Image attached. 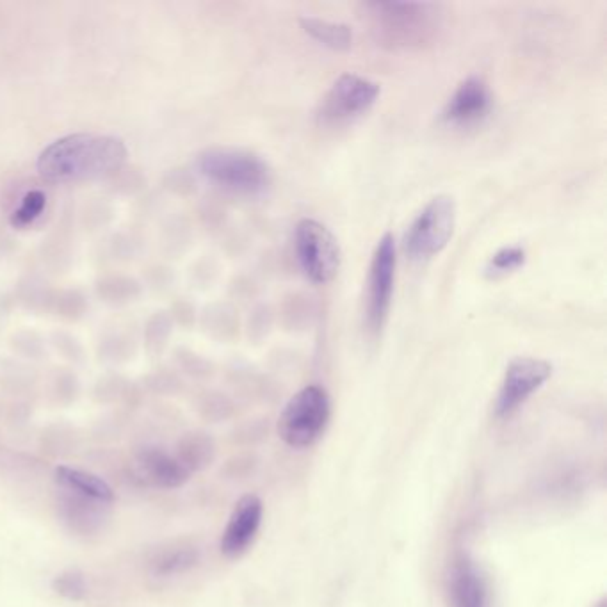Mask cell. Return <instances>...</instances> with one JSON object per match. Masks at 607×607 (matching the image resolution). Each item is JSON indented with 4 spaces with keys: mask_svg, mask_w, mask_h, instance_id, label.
<instances>
[{
    "mask_svg": "<svg viewBox=\"0 0 607 607\" xmlns=\"http://www.w3.org/2000/svg\"><path fill=\"white\" fill-rule=\"evenodd\" d=\"M453 600L456 607H486V586L472 565L454 572Z\"/></svg>",
    "mask_w": 607,
    "mask_h": 607,
    "instance_id": "19",
    "label": "cell"
},
{
    "mask_svg": "<svg viewBox=\"0 0 607 607\" xmlns=\"http://www.w3.org/2000/svg\"><path fill=\"white\" fill-rule=\"evenodd\" d=\"M173 321L168 312H155L145 324V348L150 357H159L170 342Z\"/></svg>",
    "mask_w": 607,
    "mask_h": 607,
    "instance_id": "21",
    "label": "cell"
},
{
    "mask_svg": "<svg viewBox=\"0 0 607 607\" xmlns=\"http://www.w3.org/2000/svg\"><path fill=\"white\" fill-rule=\"evenodd\" d=\"M362 9L374 40L390 50L424 49L442 27L440 6L431 2H365Z\"/></svg>",
    "mask_w": 607,
    "mask_h": 607,
    "instance_id": "2",
    "label": "cell"
},
{
    "mask_svg": "<svg viewBox=\"0 0 607 607\" xmlns=\"http://www.w3.org/2000/svg\"><path fill=\"white\" fill-rule=\"evenodd\" d=\"M456 227V203L447 195L429 200L405 234L406 255L412 260L437 257L453 237Z\"/></svg>",
    "mask_w": 607,
    "mask_h": 607,
    "instance_id": "5",
    "label": "cell"
},
{
    "mask_svg": "<svg viewBox=\"0 0 607 607\" xmlns=\"http://www.w3.org/2000/svg\"><path fill=\"white\" fill-rule=\"evenodd\" d=\"M552 376V365L547 360L518 357L511 360L502 378L501 389L495 401V415L510 417L529 397L542 389Z\"/></svg>",
    "mask_w": 607,
    "mask_h": 607,
    "instance_id": "9",
    "label": "cell"
},
{
    "mask_svg": "<svg viewBox=\"0 0 607 607\" xmlns=\"http://www.w3.org/2000/svg\"><path fill=\"white\" fill-rule=\"evenodd\" d=\"M141 396L143 389L139 385L118 374L100 378L93 387V399L100 405H123L132 408L141 403Z\"/></svg>",
    "mask_w": 607,
    "mask_h": 607,
    "instance_id": "17",
    "label": "cell"
},
{
    "mask_svg": "<svg viewBox=\"0 0 607 607\" xmlns=\"http://www.w3.org/2000/svg\"><path fill=\"white\" fill-rule=\"evenodd\" d=\"M262 515H264V504L257 495H244L235 502L234 510L228 517L227 526L219 543V549L225 558H241L248 552L259 533Z\"/></svg>",
    "mask_w": 607,
    "mask_h": 607,
    "instance_id": "10",
    "label": "cell"
},
{
    "mask_svg": "<svg viewBox=\"0 0 607 607\" xmlns=\"http://www.w3.org/2000/svg\"><path fill=\"white\" fill-rule=\"evenodd\" d=\"M97 296L109 305H127L141 296V284L129 276H106L97 284Z\"/></svg>",
    "mask_w": 607,
    "mask_h": 607,
    "instance_id": "20",
    "label": "cell"
},
{
    "mask_svg": "<svg viewBox=\"0 0 607 607\" xmlns=\"http://www.w3.org/2000/svg\"><path fill=\"white\" fill-rule=\"evenodd\" d=\"M54 344H56L57 351H61L68 360H73V362L81 360V346L72 337H68V335H56V342Z\"/></svg>",
    "mask_w": 607,
    "mask_h": 607,
    "instance_id": "31",
    "label": "cell"
},
{
    "mask_svg": "<svg viewBox=\"0 0 607 607\" xmlns=\"http://www.w3.org/2000/svg\"><path fill=\"white\" fill-rule=\"evenodd\" d=\"M104 355L113 362H122L132 355V340L113 337L104 342Z\"/></svg>",
    "mask_w": 607,
    "mask_h": 607,
    "instance_id": "29",
    "label": "cell"
},
{
    "mask_svg": "<svg viewBox=\"0 0 607 607\" xmlns=\"http://www.w3.org/2000/svg\"><path fill=\"white\" fill-rule=\"evenodd\" d=\"M52 591L70 602H81L88 597L86 575L77 568L63 570L52 579Z\"/></svg>",
    "mask_w": 607,
    "mask_h": 607,
    "instance_id": "22",
    "label": "cell"
},
{
    "mask_svg": "<svg viewBox=\"0 0 607 607\" xmlns=\"http://www.w3.org/2000/svg\"><path fill=\"white\" fill-rule=\"evenodd\" d=\"M300 22L308 36H312L328 49L344 52L353 45V31L349 29V25L314 17L301 18Z\"/></svg>",
    "mask_w": 607,
    "mask_h": 607,
    "instance_id": "18",
    "label": "cell"
},
{
    "mask_svg": "<svg viewBox=\"0 0 607 607\" xmlns=\"http://www.w3.org/2000/svg\"><path fill=\"white\" fill-rule=\"evenodd\" d=\"M494 97L481 77L472 75L454 90L444 109V120L454 127H470L483 122L492 111Z\"/></svg>",
    "mask_w": 607,
    "mask_h": 607,
    "instance_id": "12",
    "label": "cell"
},
{
    "mask_svg": "<svg viewBox=\"0 0 607 607\" xmlns=\"http://www.w3.org/2000/svg\"><path fill=\"white\" fill-rule=\"evenodd\" d=\"M182 380L179 374L170 369H157L154 373L146 374L141 381V389L152 396L170 397L177 396L182 390Z\"/></svg>",
    "mask_w": 607,
    "mask_h": 607,
    "instance_id": "23",
    "label": "cell"
},
{
    "mask_svg": "<svg viewBox=\"0 0 607 607\" xmlns=\"http://www.w3.org/2000/svg\"><path fill=\"white\" fill-rule=\"evenodd\" d=\"M52 305H54L57 316L70 319V321L81 317L86 312V301L79 292L75 291L57 292L56 298L52 300Z\"/></svg>",
    "mask_w": 607,
    "mask_h": 607,
    "instance_id": "27",
    "label": "cell"
},
{
    "mask_svg": "<svg viewBox=\"0 0 607 607\" xmlns=\"http://www.w3.org/2000/svg\"><path fill=\"white\" fill-rule=\"evenodd\" d=\"M175 360H177L180 369L189 376H202L203 371H205L202 360L187 349H179L177 355H175Z\"/></svg>",
    "mask_w": 607,
    "mask_h": 607,
    "instance_id": "30",
    "label": "cell"
},
{
    "mask_svg": "<svg viewBox=\"0 0 607 607\" xmlns=\"http://www.w3.org/2000/svg\"><path fill=\"white\" fill-rule=\"evenodd\" d=\"M200 563V552L187 542L161 545L148 559V570L155 579H173L191 572Z\"/></svg>",
    "mask_w": 607,
    "mask_h": 607,
    "instance_id": "14",
    "label": "cell"
},
{
    "mask_svg": "<svg viewBox=\"0 0 607 607\" xmlns=\"http://www.w3.org/2000/svg\"><path fill=\"white\" fill-rule=\"evenodd\" d=\"M57 488H63L73 494L84 495L95 501L113 504L116 499L113 486L106 479L100 478L90 470L75 469L68 465H59L54 472Z\"/></svg>",
    "mask_w": 607,
    "mask_h": 607,
    "instance_id": "15",
    "label": "cell"
},
{
    "mask_svg": "<svg viewBox=\"0 0 607 607\" xmlns=\"http://www.w3.org/2000/svg\"><path fill=\"white\" fill-rule=\"evenodd\" d=\"M173 454L191 474L202 472L209 469L216 460V442L209 433L200 429L187 431L177 440Z\"/></svg>",
    "mask_w": 607,
    "mask_h": 607,
    "instance_id": "16",
    "label": "cell"
},
{
    "mask_svg": "<svg viewBox=\"0 0 607 607\" xmlns=\"http://www.w3.org/2000/svg\"><path fill=\"white\" fill-rule=\"evenodd\" d=\"M205 179L237 195H262L271 186V170L259 155L241 148L216 146L198 155Z\"/></svg>",
    "mask_w": 607,
    "mask_h": 607,
    "instance_id": "3",
    "label": "cell"
},
{
    "mask_svg": "<svg viewBox=\"0 0 607 607\" xmlns=\"http://www.w3.org/2000/svg\"><path fill=\"white\" fill-rule=\"evenodd\" d=\"M526 262V250L520 246H506L492 255L486 266V273L490 276L510 275L513 271L522 268Z\"/></svg>",
    "mask_w": 607,
    "mask_h": 607,
    "instance_id": "25",
    "label": "cell"
},
{
    "mask_svg": "<svg viewBox=\"0 0 607 607\" xmlns=\"http://www.w3.org/2000/svg\"><path fill=\"white\" fill-rule=\"evenodd\" d=\"M198 413L205 417V419H209L211 422L219 421V419H225L228 415L227 405H225V401L223 399H219V397H203L198 401Z\"/></svg>",
    "mask_w": 607,
    "mask_h": 607,
    "instance_id": "28",
    "label": "cell"
},
{
    "mask_svg": "<svg viewBox=\"0 0 607 607\" xmlns=\"http://www.w3.org/2000/svg\"><path fill=\"white\" fill-rule=\"evenodd\" d=\"M134 463L139 478L161 490H177L191 479V472L175 458V454L155 444L138 447Z\"/></svg>",
    "mask_w": 607,
    "mask_h": 607,
    "instance_id": "13",
    "label": "cell"
},
{
    "mask_svg": "<svg viewBox=\"0 0 607 607\" xmlns=\"http://www.w3.org/2000/svg\"><path fill=\"white\" fill-rule=\"evenodd\" d=\"M396 264L394 235L385 234L376 244L369 268V278H367L365 326L373 337H378L389 321L394 282H396Z\"/></svg>",
    "mask_w": 607,
    "mask_h": 607,
    "instance_id": "6",
    "label": "cell"
},
{
    "mask_svg": "<svg viewBox=\"0 0 607 607\" xmlns=\"http://www.w3.org/2000/svg\"><path fill=\"white\" fill-rule=\"evenodd\" d=\"M111 506L113 504L57 488V517L75 535H98L111 517Z\"/></svg>",
    "mask_w": 607,
    "mask_h": 607,
    "instance_id": "11",
    "label": "cell"
},
{
    "mask_svg": "<svg viewBox=\"0 0 607 607\" xmlns=\"http://www.w3.org/2000/svg\"><path fill=\"white\" fill-rule=\"evenodd\" d=\"M300 268L314 284H330L340 269V246L335 235L316 219H301L294 230Z\"/></svg>",
    "mask_w": 607,
    "mask_h": 607,
    "instance_id": "7",
    "label": "cell"
},
{
    "mask_svg": "<svg viewBox=\"0 0 607 607\" xmlns=\"http://www.w3.org/2000/svg\"><path fill=\"white\" fill-rule=\"evenodd\" d=\"M45 205H47V196L40 189H33L29 193H25L18 209H15L11 216V225L18 228L33 225L34 221L40 218Z\"/></svg>",
    "mask_w": 607,
    "mask_h": 607,
    "instance_id": "24",
    "label": "cell"
},
{
    "mask_svg": "<svg viewBox=\"0 0 607 607\" xmlns=\"http://www.w3.org/2000/svg\"><path fill=\"white\" fill-rule=\"evenodd\" d=\"M122 139L104 134H72L57 139L38 157V171L50 184L106 179L127 161Z\"/></svg>",
    "mask_w": 607,
    "mask_h": 607,
    "instance_id": "1",
    "label": "cell"
},
{
    "mask_svg": "<svg viewBox=\"0 0 607 607\" xmlns=\"http://www.w3.org/2000/svg\"><path fill=\"white\" fill-rule=\"evenodd\" d=\"M79 394V383L75 374L57 373L50 383V396L56 405L66 406L75 401Z\"/></svg>",
    "mask_w": 607,
    "mask_h": 607,
    "instance_id": "26",
    "label": "cell"
},
{
    "mask_svg": "<svg viewBox=\"0 0 607 607\" xmlns=\"http://www.w3.org/2000/svg\"><path fill=\"white\" fill-rule=\"evenodd\" d=\"M332 415V401L319 385H308L291 397L278 419V435L292 449L316 444Z\"/></svg>",
    "mask_w": 607,
    "mask_h": 607,
    "instance_id": "4",
    "label": "cell"
},
{
    "mask_svg": "<svg viewBox=\"0 0 607 607\" xmlns=\"http://www.w3.org/2000/svg\"><path fill=\"white\" fill-rule=\"evenodd\" d=\"M380 97V84L357 73H344L326 91L317 116L326 125H340L369 113Z\"/></svg>",
    "mask_w": 607,
    "mask_h": 607,
    "instance_id": "8",
    "label": "cell"
}]
</instances>
